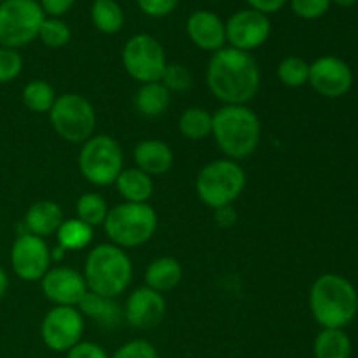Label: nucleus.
Segmentation results:
<instances>
[{
  "label": "nucleus",
  "mask_w": 358,
  "mask_h": 358,
  "mask_svg": "<svg viewBox=\"0 0 358 358\" xmlns=\"http://www.w3.org/2000/svg\"><path fill=\"white\" fill-rule=\"evenodd\" d=\"M206 84L224 105H247L261 90V70L250 52L222 48L210 58Z\"/></svg>",
  "instance_id": "f257e3e1"
},
{
  "label": "nucleus",
  "mask_w": 358,
  "mask_h": 358,
  "mask_svg": "<svg viewBox=\"0 0 358 358\" xmlns=\"http://www.w3.org/2000/svg\"><path fill=\"white\" fill-rule=\"evenodd\" d=\"M262 124L247 105H224L213 114L212 136L227 159L250 157L261 143Z\"/></svg>",
  "instance_id": "f03ea898"
},
{
  "label": "nucleus",
  "mask_w": 358,
  "mask_h": 358,
  "mask_svg": "<svg viewBox=\"0 0 358 358\" xmlns=\"http://www.w3.org/2000/svg\"><path fill=\"white\" fill-rule=\"evenodd\" d=\"M310 310L322 329H345L358 313L357 289L345 276L325 273L311 285Z\"/></svg>",
  "instance_id": "7ed1b4c3"
},
{
  "label": "nucleus",
  "mask_w": 358,
  "mask_h": 358,
  "mask_svg": "<svg viewBox=\"0 0 358 358\" xmlns=\"http://www.w3.org/2000/svg\"><path fill=\"white\" fill-rule=\"evenodd\" d=\"M133 278L131 259L112 243H100L87 254L84 264V280L90 292L115 297L126 292Z\"/></svg>",
  "instance_id": "20e7f679"
},
{
  "label": "nucleus",
  "mask_w": 358,
  "mask_h": 358,
  "mask_svg": "<svg viewBox=\"0 0 358 358\" xmlns=\"http://www.w3.org/2000/svg\"><path fill=\"white\" fill-rule=\"evenodd\" d=\"M103 229L115 247H142L156 233L157 213L149 203H119L108 210Z\"/></svg>",
  "instance_id": "39448f33"
},
{
  "label": "nucleus",
  "mask_w": 358,
  "mask_h": 358,
  "mask_svg": "<svg viewBox=\"0 0 358 358\" xmlns=\"http://www.w3.org/2000/svg\"><path fill=\"white\" fill-rule=\"evenodd\" d=\"M247 173L238 161L222 159L210 161L199 170L196 177V192L203 205L208 208H222L236 201L245 191Z\"/></svg>",
  "instance_id": "423d86ee"
},
{
  "label": "nucleus",
  "mask_w": 358,
  "mask_h": 358,
  "mask_svg": "<svg viewBox=\"0 0 358 358\" xmlns=\"http://www.w3.org/2000/svg\"><path fill=\"white\" fill-rule=\"evenodd\" d=\"M124 154L115 138L108 135H93L83 143L79 152V171L90 184L107 187L115 184L124 170Z\"/></svg>",
  "instance_id": "0eeeda50"
},
{
  "label": "nucleus",
  "mask_w": 358,
  "mask_h": 358,
  "mask_svg": "<svg viewBox=\"0 0 358 358\" xmlns=\"http://www.w3.org/2000/svg\"><path fill=\"white\" fill-rule=\"evenodd\" d=\"M49 121L59 138L70 143H84L94 135L96 112L83 94L65 93L56 98L49 110Z\"/></svg>",
  "instance_id": "6e6552de"
},
{
  "label": "nucleus",
  "mask_w": 358,
  "mask_h": 358,
  "mask_svg": "<svg viewBox=\"0 0 358 358\" xmlns=\"http://www.w3.org/2000/svg\"><path fill=\"white\" fill-rule=\"evenodd\" d=\"M45 14L37 0L0 2V48L20 49L38 37Z\"/></svg>",
  "instance_id": "1a4fd4ad"
},
{
  "label": "nucleus",
  "mask_w": 358,
  "mask_h": 358,
  "mask_svg": "<svg viewBox=\"0 0 358 358\" xmlns=\"http://www.w3.org/2000/svg\"><path fill=\"white\" fill-rule=\"evenodd\" d=\"M122 65L136 83H159L166 69V52L163 44L149 34H136L122 48Z\"/></svg>",
  "instance_id": "9d476101"
},
{
  "label": "nucleus",
  "mask_w": 358,
  "mask_h": 358,
  "mask_svg": "<svg viewBox=\"0 0 358 358\" xmlns=\"http://www.w3.org/2000/svg\"><path fill=\"white\" fill-rule=\"evenodd\" d=\"M84 317L76 306H55L41 324V338L49 350L66 353L83 341Z\"/></svg>",
  "instance_id": "9b49d317"
},
{
  "label": "nucleus",
  "mask_w": 358,
  "mask_h": 358,
  "mask_svg": "<svg viewBox=\"0 0 358 358\" xmlns=\"http://www.w3.org/2000/svg\"><path fill=\"white\" fill-rule=\"evenodd\" d=\"M10 268L23 282H41L51 264V250L44 238L21 233L10 247Z\"/></svg>",
  "instance_id": "f8f14e48"
},
{
  "label": "nucleus",
  "mask_w": 358,
  "mask_h": 358,
  "mask_svg": "<svg viewBox=\"0 0 358 358\" xmlns=\"http://www.w3.org/2000/svg\"><path fill=\"white\" fill-rule=\"evenodd\" d=\"M271 35V20L254 9H241L226 21V41L229 48L252 52L262 48Z\"/></svg>",
  "instance_id": "ddd939ff"
},
{
  "label": "nucleus",
  "mask_w": 358,
  "mask_h": 358,
  "mask_svg": "<svg viewBox=\"0 0 358 358\" xmlns=\"http://www.w3.org/2000/svg\"><path fill=\"white\" fill-rule=\"evenodd\" d=\"M308 84L324 98H341L352 90L353 72L345 59L322 56L310 65Z\"/></svg>",
  "instance_id": "4468645a"
},
{
  "label": "nucleus",
  "mask_w": 358,
  "mask_h": 358,
  "mask_svg": "<svg viewBox=\"0 0 358 358\" xmlns=\"http://www.w3.org/2000/svg\"><path fill=\"white\" fill-rule=\"evenodd\" d=\"M41 287L44 296L56 306H76L80 303L87 292L84 275L72 268L58 266L49 268L44 278L41 280Z\"/></svg>",
  "instance_id": "2eb2a0df"
},
{
  "label": "nucleus",
  "mask_w": 358,
  "mask_h": 358,
  "mask_svg": "<svg viewBox=\"0 0 358 358\" xmlns=\"http://www.w3.org/2000/svg\"><path fill=\"white\" fill-rule=\"evenodd\" d=\"M122 313H124L126 324L145 331L163 322L166 315V301L163 294L149 287H138L128 296Z\"/></svg>",
  "instance_id": "dca6fc26"
},
{
  "label": "nucleus",
  "mask_w": 358,
  "mask_h": 358,
  "mask_svg": "<svg viewBox=\"0 0 358 358\" xmlns=\"http://www.w3.org/2000/svg\"><path fill=\"white\" fill-rule=\"evenodd\" d=\"M185 31L196 48L215 52L226 48V23L212 10H196L187 17Z\"/></svg>",
  "instance_id": "f3484780"
},
{
  "label": "nucleus",
  "mask_w": 358,
  "mask_h": 358,
  "mask_svg": "<svg viewBox=\"0 0 358 358\" xmlns=\"http://www.w3.org/2000/svg\"><path fill=\"white\" fill-rule=\"evenodd\" d=\"M133 159H135L138 170L145 171L150 177H157V175H164L171 170L175 156L168 143L149 138L136 143L135 150H133Z\"/></svg>",
  "instance_id": "a211bd4d"
},
{
  "label": "nucleus",
  "mask_w": 358,
  "mask_h": 358,
  "mask_svg": "<svg viewBox=\"0 0 358 358\" xmlns=\"http://www.w3.org/2000/svg\"><path fill=\"white\" fill-rule=\"evenodd\" d=\"M63 220H65V213L62 206L49 199H42L28 208L23 220L24 233L35 234L38 238L51 236V234H56Z\"/></svg>",
  "instance_id": "6ab92c4d"
},
{
  "label": "nucleus",
  "mask_w": 358,
  "mask_h": 358,
  "mask_svg": "<svg viewBox=\"0 0 358 358\" xmlns=\"http://www.w3.org/2000/svg\"><path fill=\"white\" fill-rule=\"evenodd\" d=\"M77 310L80 311L84 318H90V320L96 322L98 325L105 329H115L124 318L122 308L119 306L117 301L112 299V297L90 292V290L80 299V303L77 304Z\"/></svg>",
  "instance_id": "aec40b11"
},
{
  "label": "nucleus",
  "mask_w": 358,
  "mask_h": 358,
  "mask_svg": "<svg viewBox=\"0 0 358 358\" xmlns=\"http://www.w3.org/2000/svg\"><path fill=\"white\" fill-rule=\"evenodd\" d=\"M115 189L126 203H149L154 192L150 175L138 168H124L115 180Z\"/></svg>",
  "instance_id": "412c9836"
},
{
  "label": "nucleus",
  "mask_w": 358,
  "mask_h": 358,
  "mask_svg": "<svg viewBox=\"0 0 358 358\" xmlns=\"http://www.w3.org/2000/svg\"><path fill=\"white\" fill-rule=\"evenodd\" d=\"M145 287L156 290V292H170L178 283L182 282V266L177 259L173 257H157L147 266Z\"/></svg>",
  "instance_id": "4be33fe9"
},
{
  "label": "nucleus",
  "mask_w": 358,
  "mask_h": 358,
  "mask_svg": "<svg viewBox=\"0 0 358 358\" xmlns=\"http://www.w3.org/2000/svg\"><path fill=\"white\" fill-rule=\"evenodd\" d=\"M171 93L161 83H147L135 94V107L145 117H159L170 107Z\"/></svg>",
  "instance_id": "5701e85b"
},
{
  "label": "nucleus",
  "mask_w": 358,
  "mask_h": 358,
  "mask_svg": "<svg viewBox=\"0 0 358 358\" xmlns=\"http://www.w3.org/2000/svg\"><path fill=\"white\" fill-rule=\"evenodd\" d=\"M315 358H350L352 339L343 329H322L313 343Z\"/></svg>",
  "instance_id": "b1692460"
},
{
  "label": "nucleus",
  "mask_w": 358,
  "mask_h": 358,
  "mask_svg": "<svg viewBox=\"0 0 358 358\" xmlns=\"http://www.w3.org/2000/svg\"><path fill=\"white\" fill-rule=\"evenodd\" d=\"M91 23L105 35H115L124 27V10L117 0H94L91 6Z\"/></svg>",
  "instance_id": "393cba45"
},
{
  "label": "nucleus",
  "mask_w": 358,
  "mask_h": 358,
  "mask_svg": "<svg viewBox=\"0 0 358 358\" xmlns=\"http://www.w3.org/2000/svg\"><path fill=\"white\" fill-rule=\"evenodd\" d=\"M213 114L201 107H189L178 117V131L182 136L194 142H201L212 135Z\"/></svg>",
  "instance_id": "a878e982"
},
{
  "label": "nucleus",
  "mask_w": 358,
  "mask_h": 358,
  "mask_svg": "<svg viewBox=\"0 0 358 358\" xmlns=\"http://www.w3.org/2000/svg\"><path fill=\"white\" fill-rule=\"evenodd\" d=\"M56 238H58V247H62L65 252L83 250L93 241V227L77 217L65 219L59 229L56 231Z\"/></svg>",
  "instance_id": "bb28decb"
},
{
  "label": "nucleus",
  "mask_w": 358,
  "mask_h": 358,
  "mask_svg": "<svg viewBox=\"0 0 358 358\" xmlns=\"http://www.w3.org/2000/svg\"><path fill=\"white\" fill-rule=\"evenodd\" d=\"M21 98L28 110L35 112V114H49L58 96L55 93V87L45 80H30L23 87Z\"/></svg>",
  "instance_id": "cd10ccee"
},
{
  "label": "nucleus",
  "mask_w": 358,
  "mask_h": 358,
  "mask_svg": "<svg viewBox=\"0 0 358 358\" xmlns=\"http://www.w3.org/2000/svg\"><path fill=\"white\" fill-rule=\"evenodd\" d=\"M108 210L110 208H108L105 198H101L96 192H86V194L80 196L76 203L77 219L86 222L87 226H91L93 229L98 226H103Z\"/></svg>",
  "instance_id": "c85d7f7f"
},
{
  "label": "nucleus",
  "mask_w": 358,
  "mask_h": 358,
  "mask_svg": "<svg viewBox=\"0 0 358 358\" xmlns=\"http://www.w3.org/2000/svg\"><path fill=\"white\" fill-rule=\"evenodd\" d=\"M280 83L287 87H301L310 79V63L299 56H287L276 69Z\"/></svg>",
  "instance_id": "c756f323"
},
{
  "label": "nucleus",
  "mask_w": 358,
  "mask_h": 358,
  "mask_svg": "<svg viewBox=\"0 0 358 358\" xmlns=\"http://www.w3.org/2000/svg\"><path fill=\"white\" fill-rule=\"evenodd\" d=\"M37 38H41V42L45 48L59 49L65 48V45L69 44L70 38H72V30H70L69 24L63 20H59V17L45 16V20L42 21L41 24V30H38Z\"/></svg>",
  "instance_id": "7c9ffc66"
},
{
  "label": "nucleus",
  "mask_w": 358,
  "mask_h": 358,
  "mask_svg": "<svg viewBox=\"0 0 358 358\" xmlns=\"http://www.w3.org/2000/svg\"><path fill=\"white\" fill-rule=\"evenodd\" d=\"M159 83L163 84V86L166 87L170 93L171 91L184 93V91H187L189 87L192 86V76L185 65H178V63H168Z\"/></svg>",
  "instance_id": "2f4dec72"
},
{
  "label": "nucleus",
  "mask_w": 358,
  "mask_h": 358,
  "mask_svg": "<svg viewBox=\"0 0 358 358\" xmlns=\"http://www.w3.org/2000/svg\"><path fill=\"white\" fill-rule=\"evenodd\" d=\"M23 70V58L17 49L0 48V84L16 79Z\"/></svg>",
  "instance_id": "473e14b6"
},
{
  "label": "nucleus",
  "mask_w": 358,
  "mask_h": 358,
  "mask_svg": "<svg viewBox=\"0 0 358 358\" xmlns=\"http://www.w3.org/2000/svg\"><path fill=\"white\" fill-rule=\"evenodd\" d=\"M290 9L303 20H318L331 9V0H289Z\"/></svg>",
  "instance_id": "72a5a7b5"
},
{
  "label": "nucleus",
  "mask_w": 358,
  "mask_h": 358,
  "mask_svg": "<svg viewBox=\"0 0 358 358\" xmlns=\"http://www.w3.org/2000/svg\"><path fill=\"white\" fill-rule=\"evenodd\" d=\"M110 358H159V353L145 339H133L119 346Z\"/></svg>",
  "instance_id": "f704fd0d"
},
{
  "label": "nucleus",
  "mask_w": 358,
  "mask_h": 358,
  "mask_svg": "<svg viewBox=\"0 0 358 358\" xmlns=\"http://www.w3.org/2000/svg\"><path fill=\"white\" fill-rule=\"evenodd\" d=\"M178 2L180 0H136V6L147 16L164 17L177 9Z\"/></svg>",
  "instance_id": "c9c22d12"
},
{
  "label": "nucleus",
  "mask_w": 358,
  "mask_h": 358,
  "mask_svg": "<svg viewBox=\"0 0 358 358\" xmlns=\"http://www.w3.org/2000/svg\"><path fill=\"white\" fill-rule=\"evenodd\" d=\"M66 358H110L96 343L80 341L66 352Z\"/></svg>",
  "instance_id": "e433bc0d"
},
{
  "label": "nucleus",
  "mask_w": 358,
  "mask_h": 358,
  "mask_svg": "<svg viewBox=\"0 0 358 358\" xmlns=\"http://www.w3.org/2000/svg\"><path fill=\"white\" fill-rule=\"evenodd\" d=\"M48 17H62L69 13L76 0H37Z\"/></svg>",
  "instance_id": "4c0bfd02"
},
{
  "label": "nucleus",
  "mask_w": 358,
  "mask_h": 358,
  "mask_svg": "<svg viewBox=\"0 0 358 358\" xmlns=\"http://www.w3.org/2000/svg\"><path fill=\"white\" fill-rule=\"evenodd\" d=\"M245 2L248 3L250 9L269 16V14H275L278 10H282L289 3V0H245Z\"/></svg>",
  "instance_id": "58836bf2"
},
{
  "label": "nucleus",
  "mask_w": 358,
  "mask_h": 358,
  "mask_svg": "<svg viewBox=\"0 0 358 358\" xmlns=\"http://www.w3.org/2000/svg\"><path fill=\"white\" fill-rule=\"evenodd\" d=\"M215 212V222L222 227H231L236 224L238 220V213L236 210L233 208V205L229 206H222V208L213 210Z\"/></svg>",
  "instance_id": "ea45409f"
},
{
  "label": "nucleus",
  "mask_w": 358,
  "mask_h": 358,
  "mask_svg": "<svg viewBox=\"0 0 358 358\" xmlns=\"http://www.w3.org/2000/svg\"><path fill=\"white\" fill-rule=\"evenodd\" d=\"M7 287H9V278H7L6 269H3L2 266H0V299H2V297L6 296Z\"/></svg>",
  "instance_id": "a19ab883"
},
{
  "label": "nucleus",
  "mask_w": 358,
  "mask_h": 358,
  "mask_svg": "<svg viewBox=\"0 0 358 358\" xmlns=\"http://www.w3.org/2000/svg\"><path fill=\"white\" fill-rule=\"evenodd\" d=\"M331 2L336 3V6H339V7H352V6H355L358 0H331Z\"/></svg>",
  "instance_id": "79ce46f5"
},
{
  "label": "nucleus",
  "mask_w": 358,
  "mask_h": 358,
  "mask_svg": "<svg viewBox=\"0 0 358 358\" xmlns=\"http://www.w3.org/2000/svg\"><path fill=\"white\" fill-rule=\"evenodd\" d=\"M212 2H219V0H212Z\"/></svg>",
  "instance_id": "37998d69"
},
{
  "label": "nucleus",
  "mask_w": 358,
  "mask_h": 358,
  "mask_svg": "<svg viewBox=\"0 0 358 358\" xmlns=\"http://www.w3.org/2000/svg\"><path fill=\"white\" fill-rule=\"evenodd\" d=\"M0 2H2V0H0Z\"/></svg>",
  "instance_id": "c03bdc74"
}]
</instances>
